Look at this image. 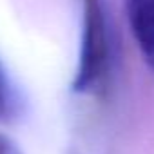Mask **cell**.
<instances>
[{
    "label": "cell",
    "instance_id": "6da1fadb",
    "mask_svg": "<svg viewBox=\"0 0 154 154\" xmlns=\"http://www.w3.org/2000/svg\"><path fill=\"white\" fill-rule=\"evenodd\" d=\"M111 71V33L103 0H84V29L72 91L96 94L105 87Z\"/></svg>",
    "mask_w": 154,
    "mask_h": 154
},
{
    "label": "cell",
    "instance_id": "7a4b0ae2",
    "mask_svg": "<svg viewBox=\"0 0 154 154\" xmlns=\"http://www.w3.org/2000/svg\"><path fill=\"white\" fill-rule=\"evenodd\" d=\"M127 17L136 45L154 71V0H127Z\"/></svg>",
    "mask_w": 154,
    "mask_h": 154
},
{
    "label": "cell",
    "instance_id": "3957f363",
    "mask_svg": "<svg viewBox=\"0 0 154 154\" xmlns=\"http://www.w3.org/2000/svg\"><path fill=\"white\" fill-rule=\"evenodd\" d=\"M20 114V98L13 84L9 82L6 71L0 65V122L9 123Z\"/></svg>",
    "mask_w": 154,
    "mask_h": 154
},
{
    "label": "cell",
    "instance_id": "277c9868",
    "mask_svg": "<svg viewBox=\"0 0 154 154\" xmlns=\"http://www.w3.org/2000/svg\"><path fill=\"white\" fill-rule=\"evenodd\" d=\"M0 154H20V152L8 136L0 134Z\"/></svg>",
    "mask_w": 154,
    "mask_h": 154
}]
</instances>
